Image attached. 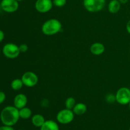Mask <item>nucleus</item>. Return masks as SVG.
Returning <instances> with one entry per match:
<instances>
[{"instance_id": "nucleus-24", "label": "nucleus", "mask_w": 130, "mask_h": 130, "mask_svg": "<svg viewBox=\"0 0 130 130\" xmlns=\"http://www.w3.org/2000/svg\"><path fill=\"white\" fill-rule=\"evenodd\" d=\"M41 105L43 107H47L48 104H49V102H48V100L47 99H44V100H43L41 101Z\"/></svg>"}, {"instance_id": "nucleus-14", "label": "nucleus", "mask_w": 130, "mask_h": 130, "mask_svg": "<svg viewBox=\"0 0 130 130\" xmlns=\"http://www.w3.org/2000/svg\"><path fill=\"white\" fill-rule=\"evenodd\" d=\"M121 4L119 0H111L108 4V10L110 13H116L120 10Z\"/></svg>"}, {"instance_id": "nucleus-23", "label": "nucleus", "mask_w": 130, "mask_h": 130, "mask_svg": "<svg viewBox=\"0 0 130 130\" xmlns=\"http://www.w3.org/2000/svg\"><path fill=\"white\" fill-rule=\"evenodd\" d=\"M0 130H15L13 126H9L3 125L0 126Z\"/></svg>"}, {"instance_id": "nucleus-31", "label": "nucleus", "mask_w": 130, "mask_h": 130, "mask_svg": "<svg viewBox=\"0 0 130 130\" xmlns=\"http://www.w3.org/2000/svg\"><path fill=\"white\" fill-rule=\"evenodd\" d=\"M0 53H1V48H0Z\"/></svg>"}, {"instance_id": "nucleus-9", "label": "nucleus", "mask_w": 130, "mask_h": 130, "mask_svg": "<svg viewBox=\"0 0 130 130\" xmlns=\"http://www.w3.org/2000/svg\"><path fill=\"white\" fill-rule=\"evenodd\" d=\"M1 9L6 13H13L19 9V1L17 0H2L0 3Z\"/></svg>"}, {"instance_id": "nucleus-17", "label": "nucleus", "mask_w": 130, "mask_h": 130, "mask_svg": "<svg viewBox=\"0 0 130 130\" xmlns=\"http://www.w3.org/2000/svg\"><path fill=\"white\" fill-rule=\"evenodd\" d=\"M23 86H24V83H23L21 79H19V78L15 79L13 80L11 83V89L15 90V91L20 90V89L22 88Z\"/></svg>"}, {"instance_id": "nucleus-2", "label": "nucleus", "mask_w": 130, "mask_h": 130, "mask_svg": "<svg viewBox=\"0 0 130 130\" xmlns=\"http://www.w3.org/2000/svg\"><path fill=\"white\" fill-rule=\"evenodd\" d=\"M62 25L59 20L51 19L44 22L41 26V31L46 36H53L62 30Z\"/></svg>"}, {"instance_id": "nucleus-19", "label": "nucleus", "mask_w": 130, "mask_h": 130, "mask_svg": "<svg viewBox=\"0 0 130 130\" xmlns=\"http://www.w3.org/2000/svg\"><path fill=\"white\" fill-rule=\"evenodd\" d=\"M67 0H53V4L57 7H63L66 5Z\"/></svg>"}, {"instance_id": "nucleus-6", "label": "nucleus", "mask_w": 130, "mask_h": 130, "mask_svg": "<svg viewBox=\"0 0 130 130\" xmlns=\"http://www.w3.org/2000/svg\"><path fill=\"white\" fill-rule=\"evenodd\" d=\"M2 52L6 58L10 59L17 58L20 53L19 46L11 43L5 44L3 48Z\"/></svg>"}, {"instance_id": "nucleus-33", "label": "nucleus", "mask_w": 130, "mask_h": 130, "mask_svg": "<svg viewBox=\"0 0 130 130\" xmlns=\"http://www.w3.org/2000/svg\"><path fill=\"white\" fill-rule=\"evenodd\" d=\"M19 130H23V129H19Z\"/></svg>"}, {"instance_id": "nucleus-10", "label": "nucleus", "mask_w": 130, "mask_h": 130, "mask_svg": "<svg viewBox=\"0 0 130 130\" xmlns=\"http://www.w3.org/2000/svg\"><path fill=\"white\" fill-rule=\"evenodd\" d=\"M27 97L24 93H19L15 96L13 100V105L18 109L26 107L27 104Z\"/></svg>"}, {"instance_id": "nucleus-12", "label": "nucleus", "mask_w": 130, "mask_h": 130, "mask_svg": "<svg viewBox=\"0 0 130 130\" xmlns=\"http://www.w3.org/2000/svg\"><path fill=\"white\" fill-rule=\"evenodd\" d=\"M46 120L44 117L40 114H36L32 116L31 123L33 126L37 128H41L45 123Z\"/></svg>"}, {"instance_id": "nucleus-11", "label": "nucleus", "mask_w": 130, "mask_h": 130, "mask_svg": "<svg viewBox=\"0 0 130 130\" xmlns=\"http://www.w3.org/2000/svg\"><path fill=\"white\" fill-rule=\"evenodd\" d=\"M90 52L93 55L96 56H99L102 55L105 50V47L104 44L99 42L93 43L90 48Z\"/></svg>"}, {"instance_id": "nucleus-7", "label": "nucleus", "mask_w": 130, "mask_h": 130, "mask_svg": "<svg viewBox=\"0 0 130 130\" xmlns=\"http://www.w3.org/2000/svg\"><path fill=\"white\" fill-rule=\"evenodd\" d=\"M21 79L24 86L29 88L35 86L38 83V76L32 71H27L23 74Z\"/></svg>"}, {"instance_id": "nucleus-5", "label": "nucleus", "mask_w": 130, "mask_h": 130, "mask_svg": "<svg viewBox=\"0 0 130 130\" xmlns=\"http://www.w3.org/2000/svg\"><path fill=\"white\" fill-rule=\"evenodd\" d=\"M116 102L122 105H128L130 102V89L121 87L118 90L116 93Z\"/></svg>"}, {"instance_id": "nucleus-30", "label": "nucleus", "mask_w": 130, "mask_h": 130, "mask_svg": "<svg viewBox=\"0 0 130 130\" xmlns=\"http://www.w3.org/2000/svg\"><path fill=\"white\" fill-rule=\"evenodd\" d=\"M128 105H129V110H130V102H129V104H128Z\"/></svg>"}, {"instance_id": "nucleus-1", "label": "nucleus", "mask_w": 130, "mask_h": 130, "mask_svg": "<svg viewBox=\"0 0 130 130\" xmlns=\"http://www.w3.org/2000/svg\"><path fill=\"white\" fill-rule=\"evenodd\" d=\"M20 119L19 109L15 106H6L4 108L0 114V119L3 125L13 126Z\"/></svg>"}, {"instance_id": "nucleus-21", "label": "nucleus", "mask_w": 130, "mask_h": 130, "mask_svg": "<svg viewBox=\"0 0 130 130\" xmlns=\"http://www.w3.org/2000/svg\"><path fill=\"white\" fill-rule=\"evenodd\" d=\"M29 49V47H28L27 44H21L20 46H19V50H20V53H24V52H26Z\"/></svg>"}, {"instance_id": "nucleus-8", "label": "nucleus", "mask_w": 130, "mask_h": 130, "mask_svg": "<svg viewBox=\"0 0 130 130\" xmlns=\"http://www.w3.org/2000/svg\"><path fill=\"white\" fill-rule=\"evenodd\" d=\"M35 8L41 13H45L52 10L53 6L52 0H36L35 3Z\"/></svg>"}, {"instance_id": "nucleus-15", "label": "nucleus", "mask_w": 130, "mask_h": 130, "mask_svg": "<svg viewBox=\"0 0 130 130\" xmlns=\"http://www.w3.org/2000/svg\"><path fill=\"white\" fill-rule=\"evenodd\" d=\"M72 110L75 115L82 116L87 111V106L84 103H77L74 107Z\"/></svg>"}, {"instance_id": "nucleus-25", "label": "nucleus", "mask_w": 130, "mask_h": 130, "mask_svg": "<svg viewBox=\"0 0 130 130\" xmlns=\"http://www.w3.org/2000/svg\"><path fill=\"white\" fill-rule=\"evenodd\" d=\"M126 30L128 34H130V19L128 20V22H127L126 25Z\"/></svg>"}, {"instance_id": "nucleus-20", "label": "nucleus", "mask_w": 130, "mask_h": 130, "mask_svg": "<svg viewBox=\"0 0 130 130\" xmlns=\"http://www.w3.org/2000/svg\"><path fill=\"white\" fill-rule=\"evenodd\" d=\"M105 100L108 103H114L116 102V95L112 93H109L105 96Z\"/></svg>"}, {"instance_id": "nucleus-34", "label": "nucleus", "mask_w": 130, "mask_h": 130, "mask_svg": "<svg viewBox=\"0 0 130 130\" xmlns=\"http://www.w3.org/2000/svg\"><path fill=\"white\" fill-rule=\"evenodd\" d=\"M129 89H130V88H129Z\"/></svg>"}, {"instance_id": "nucleus-32", "label": "nucleus", "mask_w": 130, "mask_h": 130, "mask_svg": "<svg viewBox=\"0 0 130 130\" xmlns=\"http://www.w3.org/2000/svg\"><path fill=\"white\" fill-rule=\"evenodd\" d=\"M129 130H130V128H129Z\"/></svg>"}, {"instance_id": "nucleus-16", "label": "nucleus", "mask_w": 130, "mask_h": 130, "mask_svg": "<svg viewBox=\"0 0 130 130\" xmlns=\"http://www.w3.org/2000/svg\"><path fill=\"white\" fill-rule=\"evenodd\" d=\"M32 110L29 107H23L19 109V115L20 118L22 119H28L32 117Z\"/></svg>"}, {"instance_id": "nucleus-28", "label": "nucleus", "mask_w": 130, "mask_h": 130, "mask_svg": "<svg viewBox=\"0 0 130 130\" xmlns=\"http://www.w3.org/2000/svg\"><path fill=\"white\" fill-rule=\"evenodd\" d=\"M2 10V9H1V5H0V12H1V10Z\"/></svg>"}, {"instance_id": "nucleus-13", "label": "nucleus", "mask_w": 130, "mask_h": 130, "mask_svg": "<svg viewBox=\"0 0 130 130\" xmlns=\"http://www.w3.org/2000/svg\"><path fill=\"white\" fill-rule=\"evenodd\" d=\"M40 130H60L58 123L53 120H46Z\"/></svg>"}, {"instance_id": "nucleus-3", "label": "nucleus", "mask_w": 130, "mask_h": 130, "mask_svg": "<svg viewBox=\"0 0 130 130\" xmlns=\"http://www.w3.org/2000/svg\"><path fill=\"white\" fill-rule=\"evenodd\" d=\"M105 0H83V6L88 11L91 13L99 12L105 7Z\"/></svg>"}, {"instance_id": "nucleus-27", "label": "nucleus", "mask_w": 130, "mask_h": 130, "mask_svg": "<svg viewBox=\"0 0 130 130\" xmlns=\"http://www.w3.org/2000/svg\"><path fill=\"white\" fill-rule=\"evenodd\" d=\"M119 1L121 5H125L128 2V0H119Z\"/></svg>"}, {"instance_id": "nucleus-29", "label": "nucleus", "mask_w": 130, "mask_h": 130, "mask_svg": "<svg viewBox=\"0 0 130 130\" xmlns=\"http://www.w3.org/2000/svg\"><path fill=\"white\" fill-rule=\"evenodd\" d=\"M17 1H19H19H23V0H17Z\"/></svg>"}, {"instance_id": "nucleus-18", "label": "nucleus", "mask_w": 130, "mask_h": 130, "mask_svg": "<svg viewBox=\"0 0 130 130\" xmlns=\"http://www.w3.org/2000/svg\"><path fill=\"white\" fill-rule=\"evenodd\" d=\"M76 104V99L74 97L72 96H70L68 97L65 101V107H66V109H71L72 110L74 108V107L75 106V105Z\"/></svg>"}, {"instance_id": "nucleus-4", "label": "nucleus", "mask_w": 130, "mask_h": 130, "mask_svg": "<svg viewBox=\"0 0 130 130\" xmlns=\"http://www.w3.org/2000/svg\"><path fill=\"white\" fill-rule=\"evenodd\" d=\"M73 110L68 109H63L60 110L56 116L57 122L61 124H68L74 119Z\"/></svg>"}, {"instance_id": "nucleus-22", "label": "nucleus", "mask_w": 130, "mask_h": 130, "mask_svg": "<svg viewBox=\"0 0 130 130\" xmlns=\"http://www.w3.org/2000/svg\"><path fill=\"white\" fill-rule=\"evenodd\" d=\"M6 99V95L3 91H0V104H3Z\"/></svg>"}, {"instance_id": "nucleus-26", "label": "nucleus", "mask_w": 130, "mask_h": 130, "mask_svg": "<svg viewBox=\"0 0 130 130\" xmlns=\"http://www.w3.org/2000/svg\"><path fill=\"white\" fill-rule=\"evenodd\" d=\"M5 38V33L3 30H0V42L2 41Z\"/></svg>"}]
</instances>
